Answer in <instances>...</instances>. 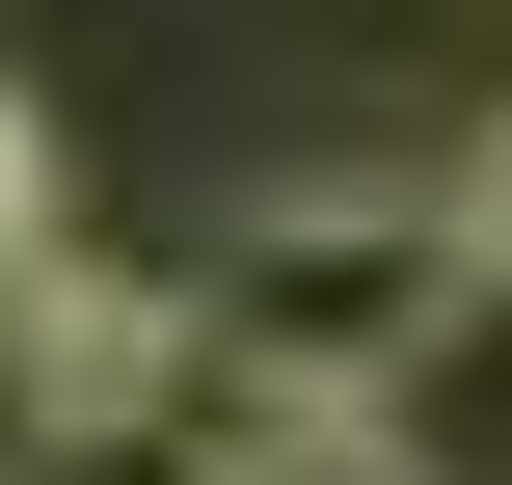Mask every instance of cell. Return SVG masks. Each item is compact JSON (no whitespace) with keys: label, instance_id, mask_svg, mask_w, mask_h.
<instances>
[{"label":"cell","instance_id":"obj_1","mask_svg":"<svg viewBox=\"0 0 512 485\" xmlns=\"http://www.w3.org/2000/svg\"><path fill=\"white\" fill-rule=\"evenodd\" d=\"M189 324H216V405H405L486 324V270H459V189H243Z\"/></svg>","mask_w":512,"mask_h":485},{"label":"cell","instance_id":"obj_2","mask_svg":"<svg viewBox=\"0 0 512 485\" xmlns=\"http://www.w3.org/2000/svg\"><path fill=\"white\" fill-rule=\"evenodd\" d=\"M135 405H216V324H189V270H27L0 297V432H135Z\"/></svg>","mask_w":512,"mask_h":485},{"label":"cell","instance_id":"obj_3","mask_svg":"<svg viewBox=\"0 0 512 485\" xmlns=\"http://www.w3.org/2000/svg\"><path fill=\"white\" fill-rule=\"evenodd\" d=\"M189 432H216V485H432L405 405H189Z\"/></svg>","mask_w":512,"mask_h":485},{"label":"cell","instance_id":"obj_4","mask_svg":"<svg viewBox=\"0 0 512 485\" xmlns=\"http://www.w3.org/2000/svg\"><path fill=\"white\" fill-rule=\"evenodd\" d=\"M459 270H486V297H512V108H486V135H459Z\"/></svg>","mask_w":512,"mask_h":485},{"label":"cell","instance_id":"obj_5","mask_svg":"<svg viewBox=\"0 0 512 485\" xmlns=\"http://www.w3.org/2000/svg\"><path fill=\"white\" fill-rule=\"evenodd\" d=\"M0 485H27V432H0Z\"/></svg>","mask_w":512,"mask_h":485}]
</instances>
